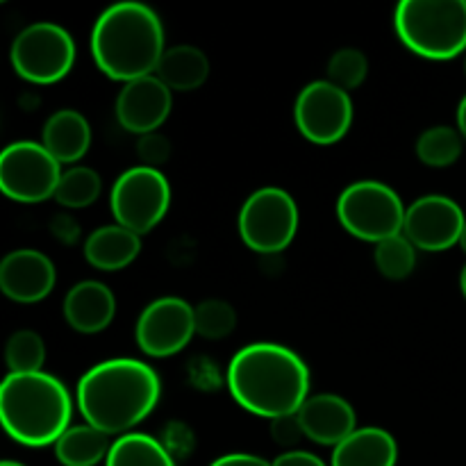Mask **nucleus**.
<instances>
[{
  "label": "nucleus",
  "instance_id": "nucleus-1",
  "mask_svg": "<svg viewBox=\"0 0 466 466\" xmlns=\"http://www.w3.org/2000/svg\"><path fill=\"white\" fill-rule=\"evenodd\" d=\"M228 390L246 412L273 421L299 414L309 399V369L287 346L258 341L230 360Z\"/></svg>",
  "mask_w": 466,
  "mask_h": 466
},
{
  "label": "nucleus",
  "instance_id": "nucleus-2",
  "mask_svg": "<svg viewBox=\"0 0 466 466\" xmlns=\"http://www.w3.org/2000/svg\"><path fill=\"white\" fill-rule=\"evenodd\" d=\"M162 396V382L150 364L114 358L91 367L76 390L77 410L89 426L105 435H127L139 426Z\"/></svg>",
  "mask_w": 466,
  "mask_h": 466
},
{
  "label": "nucleus",
  "instance_id": "nucleus-3",
  "mask_svg": "<svg viewBox=\"0 0 466 466\" xmlns=\"http://www.w3.org/2000/svg\"><path fill=\"white\" fill-rule=\"evenodd\" d=\"M164 25L153 7L126 0L105 9L91 27V55L109 80H141L157 73L164 53Z\"/></svg>",
  "mask_w": 466,
  "mask_h": 466
},
{
  "label": "nucleus",
  "instance_id": "nucleus-4",
  "mask_svg": "<svg viewBox=\"0 0 466 466\" xmlns=\"http://www.w3.org/2000/svg\"><path fill=\"white\" fill-rule=\"evenodd\" d=\"M73 399L50 373H9L0 385V421L5 432L27 449L57 444L71 428Z\"/></svg>",
  "mask_w": 466,
  "mask_h": 466
},
{
  "label": "nucleus",
  "instance_id": "nucleus-5",
  "mask_svg": "<svg viewBox=\"0 0 466 466\" xmlns=\"http://www.w3.org/2000/svg\"><path fill=\"white\" fill-rule=\"evenodd\" d=\"M400 44L432 62L466 50V0H403L394 12Z\"/></svg>",
  "mask_w": 466,
  "mask_h": 466
},
{
  "label": "nucleus",
  "instance_id": "nucleus-6",
  "mask_svg": "<svg viewBox=\"0 0 466 466\" xmlns=\"http://www.w3.org/2000/svg\"><path fill=\"white\" fill-rule=\"evenodd\" d=\"M408 208L390 185L360 180L346 187L337 198V218L350 237L360 241H380L403 235Z\"/></svg>",
  "mask_w": 466,
  "mask_h": 466
},
{
  "label": "nucleus",
  "instance_id": "nucleus-7",
  "mask_svg": "<svg viewBox=\"0 0 466 466\" xmlns=\"http://www.w3.org/2000/svg\"><path fill=\"white\" fill-rule=\"evenodd\" d=\"M299 205L294 196L280 187H262L241 205L239 226L241 241L250 250L262 255L282 253L299 232Z\"/></svg>",
  "mask_w": 466,
  "mask_h": 466
},
{
  "label": "nucleus",
  "instance_id": "nucleus-8",
  "mask_svg": "<svg viewBox=\"0 0 466 466\" xmlns=\"http://www.w3.org/2000/svg\"><path fill=\"white\" fill-rule=\"evenodd\" d=\"M109 208L118 226L144 237L164 221L171 208V185L159 168L132 167L116 177Z\"/></svg>",
  "mask_w": 466,
  "mask_h": 466
},
{
  "label": "nucleus",
  "instance_id": "nucleus-9",
  "mask_svg": "<svg viewBox=\"0 0 466 466\" xmlns=\"http://www.w3.org/2000/svg\"><path fill=\"white\" fill-rule=\"evenodd\" d=\"M9 59L18 77L32 85H55L76 64V41L55 23H32L14 39Z\"/></svg>",
  "mask_w": 466,
  "mask_h": 466
},
{
  "label": "nucleus",
  "instance_id": "nucleus-10",
  "mask_svg": "<svg viewBox=\"0 0 466 466\" xmlns=\"http://www.w3.org/2000/svg\"><path fill=\"white\" fill-rule=\"evenodd\" d=\"M62 173V164L36 141H14L0 153V191L16 203L55 198Z\"/></svg>",
  "mask_w": 466,
  "mask_h": 466
},
{
  "label": "nucleus",
  "instance_id": "nucleus-11",
  "mask_svg": "<svg viewBox=\"0 0 466 466\" xmlns=\"http://www.w3.org/2000/svg\"><path fill=\"white\" fill-rule=\"evenodd\" d=\"M296 127L317 146H332L346 137L353 123V100L349 91L328 80L305 86L294 105Z\"/></svg>",
  "mask_w": 466,
  "mask_h": 466
},
{
  "label": "nucleus",
  "instance_id": "nucleus-12",
  "mask_svg": "<svg viewBox=\"0 0 466 466\" xmlns=\"http://www.w3.org/2000/svg\"><path fill=\"white\" fill-rule=\"evenodd\" d=\"M196 335V312L187 300L164 296L153 300L137 321L135 337L148 358H171L189 346Z\"/></svg>",
  "mask_w": 466,
  "mask_h": 466
},
{
  "label": "nucleus",
  "instance_id": "nucleus-13",
  "mask_svg": "<svg viewBox=\"0 0 466 466\" xmlns=\"http://www.w3.org/2000/svg\"><path fill=\"white\" fill-rule=\"evenodd\" d=\"M466 217L458 203L449 196L431 194L414 200L405 214L403 235L414 248L426 253H441L460 244Z\"/></svg>",
  "mask_w": 466,
  "mask_h": 466
},
{
  "label": "nucleus",
  "instance_id": "nucleus-14",
  "mask_svg": "<svg viewBox=\"0 0 466 466\" xmlns=\"http://www.w3.org/2000/svg\"><path fill=\"white\" fill-rule=\"evenodd\" d=\"M173 91L157 76L123 85L116 98V118L132 135H153L164 126L173 107Z\"/></svg>",
  "mask_w": 466,
  "mask_h": 466
},
{
  "label": "nucleus",
  "instance_id": "nucleus-15",
  "mask_svg": "<svg viewBox=\"0 0 466 466\" xmlns=\"http://www.w3.org/2000/svg\"><path fill=\"white\" fill-rule=\"evenodd\" d=\"M57 282L53 259L41 250H12L0 262V289L14 303H39L48 299Z\"/></svg>",
  "mask_w": 466,
  "mask_h": 466
},
{
  "label": "nucleus",
  "instance_id": "nucleus-16",
  "mask_svg": "<svg viewBox=\"0 0 466 466\" xmlns=\"http://www.w3.org/2000/svg\"><path fill=\"white\" fill-rule=\"evenodd\" d=\"M300 426L308 440L321 446H339L358 431L353 405L337 394H317L299 410Z\"/></svg>",
  "mask_w": 466,
  "mask_h": 466
},
{
  "label": "nucleus",
  "instance_id": "nucleus-17",
  "mask_svg": "<svg viewBox=\"0 0 466 466\" xmlns=\"http://www.w3.org/2000/svg\"><path fill=\"white\" fill-rule=\"evenodd\" d=\"M116 317L114 291L100 280H82L71 287L64 299V319L80 335H98L107 330Z\"/></svg>",
  "mask_w": 466,
  "mask_h": 466
},
{
  "label": "nucleus",
  "instance_id": "nucleus-18",
  "mask_svg": "<svg viewBox=\"0 0 466 466\" xmlns=\"http://www.w3.org/2000/svg\"><path fill=\"white\" fill-rule=\"evenodd\" d=\"M41 144L59 164H76L89 153L91 126L76 109H59L46 121Z\"/></svg>",
  "mask_w": 466,
  "mask_h": 466
},
{
  "label": "nucleus",
  "instance_id": "nucleus-19",
  "mask_svg": "<svg viewBox=\"0 0 466 466\" xmlns=\"http://www.w3.org/2000/svg\"><path fill=\"white\" fill-rule=\"evenodd\" d=\"M141 253V237L127 228L103 226L85 241V259L98 271H121Z\"/></svg>",
  "mask_w": 466,
  "mask_h": 466
},
{
  "label": "nucleus",
  "instance_id": "nucleus-20",
  "mask_svg": "<svg viewBox=\"0 0 466 466\" xmlns=\"http://www.w3.org/2000/svg\"><path fill=\"white\" fill-rule=\"evenodd\" d=\"M399 446L382 428H358L332 451L330 466H396Z\"/></svg>",
  "mask_w": 466,
  "mask_h": 466
},
{
  "label": "nucleus",
  "instance_id": "nucleus-21",
  "mask_svg": "<svg viewBox=\"0 0 466 466\" xmlns=\"http://www.w3.org/2000/svg\"><path fill=\"white\" fill-rule=\"evenodd\" d=\"M155 76L171 91H194L209 77V59L196 46H173L164 53Z\"/></svg>",
  "mask_w": 466,
  "mask_h": 466
},
{
  "label": "nucleus",
  "instance_id": "nucleus-22",
  "mask_svg": "<svg viewBox=\"0 0 466 466\" xmlns=\"http://www.w3.org/2000/svg\"><path fill=\"white\" fill-rule=\"evenodd\" d=\"M112 444V437L85 423V426H71L59 437L55 444V455L64 466H96L107 460Z\"/></svg>",
  "mask_w": 466,
  "mask_h": 466
},
{
  "label": "nucleus",
  "instance_id": "nucleus-23",
  "mask_svg": "<svg viewBox=\"0 0 466 466\" xmlns=\"http://www.w3.org/2000/svg\"><path fill=\"white\" fill-rule=\"evenodd\" d=\"M105 466H176V462L155 437L127 432L114 440Z\"/></svg>",
  "mask_w": 466,
  "mask_h": 466
},
{
  "label": "nucleus",
  "instance_id": "nucleus-24",
  "mask_svg": "<svg viewBox=\"0 0 466 466\" xmlns=\"http://www.w3.org/2000/svg\"><path fill=\"white\" fill-rule=\"evenodd\" d=\"M464 137L451 126L428 127L417 139V157L431 168H446L462 155Z\"/></svg>",
  "mask_w": 466,
  "mask_h": 466
},
{
  "label": "nucleus",
  "instance_id": "nucleus-25",
  "mask_svg": "<svg viewBox=\"0 0 466 466\" xmlns=\"http://www.w3.org/2000/svg\"><path fill=\"white\" fill-rule=\"evenodd\" d=\"M100 191H103V180L98 173L89 167H71L62 173L57 191H55V200L64 208L82 209L89 208L98 200Z\"/></svg>",
  "mask_w": 466,
  "mask_h": 466
},
{
  "label": "nucleus",
  "instance_id": "nucleus-26",
  "mask_svg": "<svg viewBox=\"0 0 466 466\" xmlns=\"http://www.w3.org/2000/svg\"><path fill=\"white\" fill-rule=\"evenodd\" d=\"M373 259H376V267L382 278L405 280L412 276L414 267H417V248L405 235H396L376 244Z\"/></svg>",
  "mask_w": 466,
  "mask_h": 466
},
{
  "label": "nucleus",
  "instance_id": "nucleus-27",
  "mask_svg": "<svg viewBox=\"0 0 466 466\" xmlns=\"http://www.w3.org/2000/svg\"><path fill=\"white\" fill-rule=\"evenodd\" d=\"M9 373H39L46 362V346L35 330H16L5 346Z\"/></svg>",
  "mask_w": 466,
  "mask_h": 466
},
{
  "label": "nucleus",
  "instance_id": "nucleus-28",
  "mask_svg": "<svg viewBox=\"0 0 466 466\" xmlns=\"http://www.w3.org/2000/svg\"><path fill=\"white\" fill-rule=\"evenodd\" d=\"M196 312V335L205 339H226L237 328V312L228 300L208 299L194 308Z\"/></svg>",
  "mask_w": 466,
  "mask_h": 466
},
{
  "label": "nucleus",
  "instance_id": "nucleus-29",
  "mask_svg": "<svg viewBox=\"0 0 466 466\" xmlns=\"http://www.w3.org/2000/svg\"><path fill=\"white\" fill-rule=\"evenodd\" d=\"M369 59L358 48H339L328 62V82L344 91H353L367 80Z\"/></svg>",
  "mask_w": 466,
  "mask_h": 466
},
{
  "label": "nucleus",
  "instance_id": "nucleus-30",
  "mask_svg": "<svg viewBox=\"0 0 466 466\" xmlns=\"http://www.w3.org/2000/svg\"><path fill=\"white\" fill-rule=\"evenodd\" d=\"M137 155L141 159V167L159 168V164H164L171 157V141L159 135V132L144 135L137 141Z\"/></svg>",
  "mask_w": 466,
  "mask_h": 466
},
{
  "label": "nucleus",
  "instance_id": "nucleus-31",
  "mask_svg": "<svg viewBox=\"0 0 466 466\" xmlns=\"http://www.w3.org/2000/svg\"><path fill=\"white\" fill-rule=\"evenodd\" d=\"M303 437L305 432H303V426H300L299 414H289V417H280L271 421V440L276 441L278 446L291 449V446L299 444Z\"/></svg>",
  "mask_w": 466,
  "mask_h": 466
},
{
  "label": "nucleus",
  "instance_id": "nucleus-32",
  "mask_svg": "<svg viewBox=\"0 0 466 466\" xmlns=\"http://www.w3.org/2000/svg\"><path fill=\"white\" fill-rule=\"evenodd\" d=\"M273 466H328L319 455L308 451H287L273 460Z\"/></svg>",
  "mask_w": 466,
  "mask_h": 466
},
{
  "label": "nucleus",
  "instance_id": "nucleus-33",
  "mask_svg": "<svg viewBox=\"0 0 466 466\" xmlns=\"http://www.w3.org/2000/svg\"><path fill=\"white\" fill-rule=\"evenodd\" d=\"M209 466H273L271 462H267L259 455H250V453H230L223 455V458L214 460Z\"/></svg>",
  "mask_w": 466,
  "mask_h": 466
},
{
  "label": "nucleus",
  "instance_id": "nucleus-34",
  "mask_svg": "<svg viewBox=\"0 0 466 466\" xmlns=\"http://www.w3.org/2000/svg\"><path fill=\"white\" fill-rule=\"evenodd\" d=\"M458 130H460V135L466 139V96L460 100V105H458Z\"/></svg>",
  "mask_w": 466,
  "mask_h": 466
},
{
  "label": "nucleus",
  "instance_id": "nucleus-35",
  "mask_svg": "<svg viewBox=\"0 0 466 466\" xmlns=\"http://www.w3.org/2000/svg\"><path fill=\"white\" fill-rule=\"evenodd\" d=\"M460 289H462V294H464V299H466V264H464L462 273H460Z\"/></svg>",
  "mask_w": 466,
  "mask_h": 466
},
{
  "label": "nucleus",
  "instance_id": "nucleus-36",
  "mask_svg": "<svg viewBox=\"0 0 466 466\" xmlns=\"http://www.w3.org/2000/svg\"><path fill=\"white\" fill-rule=\"evenodd\" d=\"M460 248L466 253V223H464V230H462V237H460Z\"/></svg>",
  "mask_w": 466,
  "mask_h": 466
},
{
  "label": "nucleus",
  "instance_id": "nucleus-37",
  "mask_svg": "<svg viewBox=\"0 0 466 466\" xmlns=\"http://www.w3.org/2000/svg\"><path fill=\"white\" fill-rule=\"evenodd\" d=\"M0 466H25V464H21V462H14V460H5L3 464Z\"/></svg>",
  "mask_w": 466,
  "mask_h": 466
}]
</instances>
